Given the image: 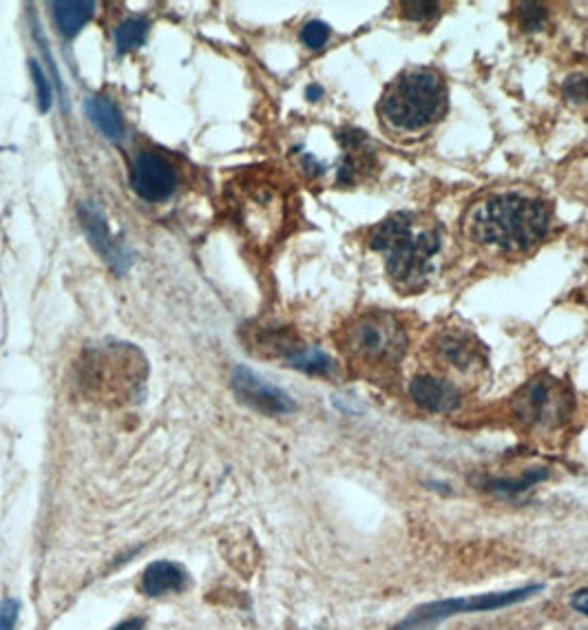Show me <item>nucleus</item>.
Returning a JSON list of instances; mask_svg holds the SVG:
<instances>
[{
    "label": "nucleus",
    "instance_id": "14",
    "mask_svg": "<svg viewBox=\"0 0 588 630\" xmlns=\"http://www.w3.org/2000/svg\"><path fill=\"white\" fill-rule=\"evenodd\" d=\"M84 111H87L89 120L96 124V129L107 140L118 142L124 138V120L118 111V107L104 96H93L84 102Z\"/></svg>",
    "mask_w": 588,
    "mask_h": 630
},
{
    "label": "nucleus",
    "instance_id": "15",
    "mask_svg": "<svg viewBox=\"0 0 588 630\" xmlns=\"http://www.w3.org/2000/svg\"><path fill=\"white\" fill-rule=\"evenodd\" d=\"M93 12H96V3L91 0H69V3H51V14H54L56 27L60 29L62 36L73 38L78 31L89 23Z\"/></svg>",
    "mask_w": 588,
    "mask_h": 630
},
{
    "label": "nucleus",
    "instance_id": "24",
    "mask_svg": "<svg viewBox=\"0 0 588 630\" xmlns=\"http://www.w3.org/2000/svg\"><path fill=\"white\" fill-rule=\"evenodd\" d=\"M571 608L575 613L588 617V586L577 588V591L571 595Z\"/></svg>",
    "mask_w": 588,
    "mask_h": 630
},
{
    "label": "nucleus",
    "instance_id": "19",
    "mask_svg": "<svg viewBox=\"0 0 588 630\" xmlns=\"http://www.w3.org/2000/svg\"><path fill=\"white\" fill-rule=\"evenodd\" d=\"M518 23L522 31H540L546 23V7L540 3H520Z\"/></svg>",
    "mask_w": 588,
    "mask_h": 630
},
{
    "label": "nucleus",
    "instance_id": "3",
    "mask_svg": "<svg viewBox=\"0 0 588 630\" xmlns=\"http://www.w3.org/2000/svg\"><path fill=\"white\" fill-rule=\"evenodd\" d=\"M447 111V84L432 67H409L387 84L378 118L394 135H423Z\"/></svg>",
    "mask_w": 588,
    "mask_h": 630
},
{
    "label": "nucleus",
    "instance_id": "9",
    "mask_svg": "<svg viewBox=\"0 0 588 630\" xmlns=\"http://www.w3.org/2000/svg\"><path fill=\"white\" fill-rule=\"evenodd\" d=\"M78 215H80L84 233L89 235L93 248L100 252L104 261H107L115 272H120V275L126 272V268H129L131 264V255H129V250H126L120 241L111 235L107 217L102 215L100 206L96 202H82L78 206Z\"/></svg>",
    "mask_w": 588,
    "mask_h": 630
},
{
    "label": "nucleus",
    "instance_id": "23",
    "mask_svg": "<svg viewBox=\"0 0 588 630\" xmlns=\"http://www.w3.org/2000/svg\"><path fill=\"white\" fill-rule=\"evenodd\" d=\"M18 622V602L12 597H5L0 604V630H14Z\"/></svg>",
    "mask_w": 588,
    "mask_h": 630
},
{
    "label": "nucleus",
    "instance_id": "26",
    "mask_svg": "<svg viewBox=\"0 0 588 630\" xmlns=\"http://www.w3.org/2000/svg\"><path fill=\"white\" fill-rule=\"evenodd\" d=\"M323 96V89L317 87V84H312V87H308V100H319Z\"/></svg>",
    "mask_w": 588,
    "mask_h": 630
},
{
    "label": "nucleus",
    "instance_id": "7",
    "mask_svg": "<svg viewBox=\"0 0 588 630\" xmlns=\"http://www.w3.org/2000/svg\"><path fill=\"white\" fill-rule=\"evenodd\" d=\"M175 168L162 155L140 151L131 164V186L146 202H164L175 191Z\"/></svg>",
    "mask_w": 588,
    "mask_h": 630
},
{
    "label": "nucleus",
    "instance_id": "20",
    "mask_svg": "<svg viewBox=\"0 0 588 630\" xmlns=\"http://www.w3.org/2000/svg\"><path fill=\"white\" fill-rule=\"evenodd\" d=\"M330 34L332 31L328 25L323 23V20H310V23L301 29V42L308 49L317 51V49H323L325 45H328Z\"/></svg>",
    "mask_w": 588,
    "mask_h": 630
},
{
    "label": "nucleus",
    "instance_id": "25",
    "mask_svg": "<svg viewBox=\"0 0 588 630\" xmlns=\"http://www.w3.org/2000/svg\"><path fill=\"white\" fill-rule=\"evenodd\" d=\"M142 628H144V619H140V617H131V619H126V622H122V624L115 626L113 630H142Z\"/></svg>",
    "mask_w": 588,
    "mask_h": 630
},
{
    "label": "nucleus",
    "instance_id": "6",
    "mask_svg": "<svg viewBox=\"0 0 588 630\" xmlns=\"http://www.w3.org/2000/svg\"><path fill=\"white\" fill-rule=\"evenodd\" d=\"M513 409H516V416L524 423H555L558 418H566V414H569L571 398L553 378L538 376L518 392Z\"/></svg>",
    "mask_w": 588,
    "mask_h": 630
},
{
    "label": "nucleus",
    "instance_id": "8",
    "mask_svg": "<svg viewBox=\"0 0 588 630\" xmlns=\"http://www.w3.org/2000/svg\"><path fill=\"white\" fill-rule=\"evenodd\" d=\"M233 390L237 392L241 401L259 409V412H266L272 416L292 414L294 409H297V405H294V401L286 392L279 390L277 385L268 383L266 378H261L246 365L235 367Z\"/></svg>",
    "mask_w": 588,
    "mask_h": 630
},
{
    "label": "nucleus",
    "instance_id": "5",
    "mask_svg": "<svg viewBox=\"0 0 588 630\" xmlns=\"http://www.w3.org/2000/svg\"><path fill=\"white\" fill-rule=\"evenodd\" d=\"M542 588H544L542 584H531V586H524V588H513V591L485 593V595H471V597H451V600L425 604V606H418L414 613H409L394 630H418V628L443 622V619L456 617L462 613L498 611V608L513 606V604H520L524 600H529L531 595L540 593Z\"/></svg>",
    "mask_w": 588,
    "mask_h": 630
},
{
    "label": "nucleus",
    "instance_id": "2",
    "mask_svg": "<svg viewBox=\"0 0 588 630\" xmlns=\"http://www.w3.org/2000/svg\"><path fill=\"white\" fill-rule=\"evenodd\" d=\"M370 248L385 257L387 275L403 290L423 288L440 252V235L418 215L394 213L370 233Z\"/></svg>",
    "mask_w": 588,
    "mask_h": 630
},
{
    "label": "nucleus",
    "instance_id": "12",
    "mask_svg": "<svg viewBox=\"0 0 588 630\" xmlns=\"http://www.w3.org/2000/svg\"><path fill=\"white\" fill-rule=\"evenodd\" d=\"M270 345L283 354V359H286L288 365L294 367V370H301L314 376H330L336 370V363L332 361V356H328L319 348H312V345L283 339V336L281 339L270 341Z\"/></svg>",
    "mask_w": 588,
    "mask_h": 630
},
{
    "label": "nucleus",
    "instance_id": "4",
    "mask_svg": "<svg viewBox=\"0 0 588 630\" xmlns=\"http://www.w3.org/2000/svg\"><path fill=\"white\" fill-rule=\"evenodd\" d=\"M345 348L370 363H396L407 348V334L396 317L387 312H370L345 330Z\"/></svg>",
    "mask_w": 588,
    "mask_h": 630
},
{
    "label": "nucleus",
    "instance_id": "13",
    "mask_svg": "<svg viewBox=\"0 0 588 630\" xmlns=\"http://www.w3.org/2000/svg\"><path fill=\"white\" fill-rule=\"evenodd\" d=\"M188 584V575L180 564L175 562H153L144 569L140 588L144 595L162 597L168 593H182Z\"/></svg>",
    "mask_w": 588,
    "mask_h": 630
},
{
    "label": "nucleus",
    "instance_id": "16",
    "mask_svg": "<svg viewBox=\"0 0 588 630\" xmlns=\"http://www.w3.org/2000/svg\"><path fill=\"white\" fill-rule=\"evenodd\" d=\"M149 34V20L146 18H126L115 29V47L118 54H126V51L138 49Z\"/></svg>",
    "mask_w": 588,
    "mask_h": 630
},
{
    "label": "nucleus",
    "instance_id": "11",
    "mask_svg": "<svg viewBox=\"0 0 588 630\" xmlns=\"http://www.w3.org/2000/svg\"><path fill=\"white\" fill-rule=\"evenodd\" d=\"M434 352L449 367L465 372L482 361V345L474 334L462 330H445L434 339Z\"/></svg>",
    "mask_w": 588,
    "mask_h": 630
},
{
    "label": "nucleus",
    "instance_id": "1",
    "mask_svg": "<svg viewBox=\"0 0 588 630\" xmlns=\"http://www.w3.org/2000/svg\"><path fill=\"white\" fill-rule=\"evenodd\" d=\"M553 215L544 199L527 193H498L471 206L465 230L471 241L500 252H527L549 235Z\"/></svg>",
    "mask_w": 588,
    "mask_h": 630
},
{
    "label": "nucleus",
    "instance_id": "10",
    "mask_svg": "<svg viewBox=\"0 0 588 630\" xmlns=\"http://www.w3.org/2000/svg\"><path fill=\"white\" fill-rule=\"evenodd\" d=\"M409 396L420 409L432 414L454 412L460 405V392L456 390V385L449 383L447 378H438L432 374L414 376L412 383H409Z\"/></svg>",
    "mask_w": 588,
    "mask_h": 630
},
{
    "label": "nucleus",
    "instance_id": "22",
    "mask_svg": "<svg viewBox=\"0 0 588 630\" xmlns=\"http://www.w3.org/2000/svg\"><path fill=\"white\" fill-rule=\"evenodd\" d=\"M403 16L407 20H414V23H425V20L434 18L438 14L440 5L429 3V0H412V3H403Z\"/></svg>",
    "mask_w": 588,
    "mask_h": 630
},
{
    "label": "nucleus",
    "instance_id": "17",
    "mask_svg": "<svg viewBox=\"0 0 588 630\" xmlns=\"http://www.w3.org/2000/svg\"><path fill=\"white\" fill-rule=\"evenodd\" d=\"M546 478L544 469H529L524 471L520 478H507V480H491L489 489L504 493V496H516V493H522L531 489L533 485H538L540 480Z\"/></svg>",
    "mask_w": 588,
    "mask_h": 630
},
{
    "label": "nucleus",
    "instance_id": "21",
    "mask_svg": "<svg viewBox=\"0 0 588 630\" xmlns=\"http://www.w3.org/2000/svg\"><path fill=\"white\" fill-rule=\"evenodd\" d=\"M562 93H564V100H569V102H575V104L588 102V76L586 73H573V76L566 78Z\"/></svg>",
    "mask_w": 588,
    "mask_h": 630
},
{
    "label": "nucleus",
    "instance_id": "18",
    "mask_svg": "<svg viewBox=\"0 0 588 630\" xmlns=\"http://www.w3.org/2000/svg\"><path fill=\"white\" fill-rule=\"evenodd\" d=\"M29 71H31V80H34V87H36L38 109L42 113H47L51 109V102H54V89H51V82L47 80L45 71H42L38 60L29 62Z\"/></svg>",
    "mask_w": 588,
    "mask_h": 630
}]
</instances>
